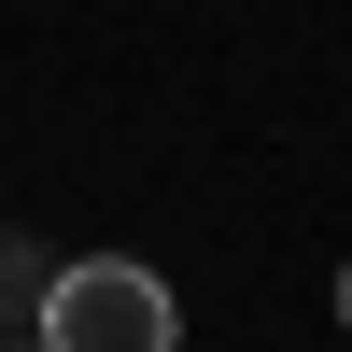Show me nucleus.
<instances>
[{
    "label": "nucleus",
    "instance_id": "nucleus-1",
    "mask_svg": "<svg viewBox=\"0 0 352 352\" xmlns=\"http://www.w3.org/2000/svg\"><path fill=\"white\" fill-rule=\"evenodd\" d=\"M43 352H184V310H169V282L141 268V254H71V268H43Z\"/></svg>",
    "mask_w": 352,
    "mask_h": 352
},
{
    "label": "nucleus",
    "instance_id": "nucleus-2",
    "mask_svg": "<svg viewBox=\"0 0 352 352\" xmlns=\"http://www.w3.org/2000/svg\"><path fill=\"white\" fill-rule=\"evenodd\" d=\"M338 324H352V268H338Z\"/></svg>",
    "mask_w": 352,
    "mask_h": 352
},
{
    "label": "nucleus",
    "instance_id": "nucleus-3",
    "mask_svg": "<svg viewBox=\"0 0 352 352\" xmlns=\"http://www.w3.org/2000/svg\"><path fill=\"white\" fill-rule=\"evenodd\" d=\"M14 352H43V338H14Z\"/></svg>",
    "mask_w": 352,
    "mask_h": 352
}]
</instances>
